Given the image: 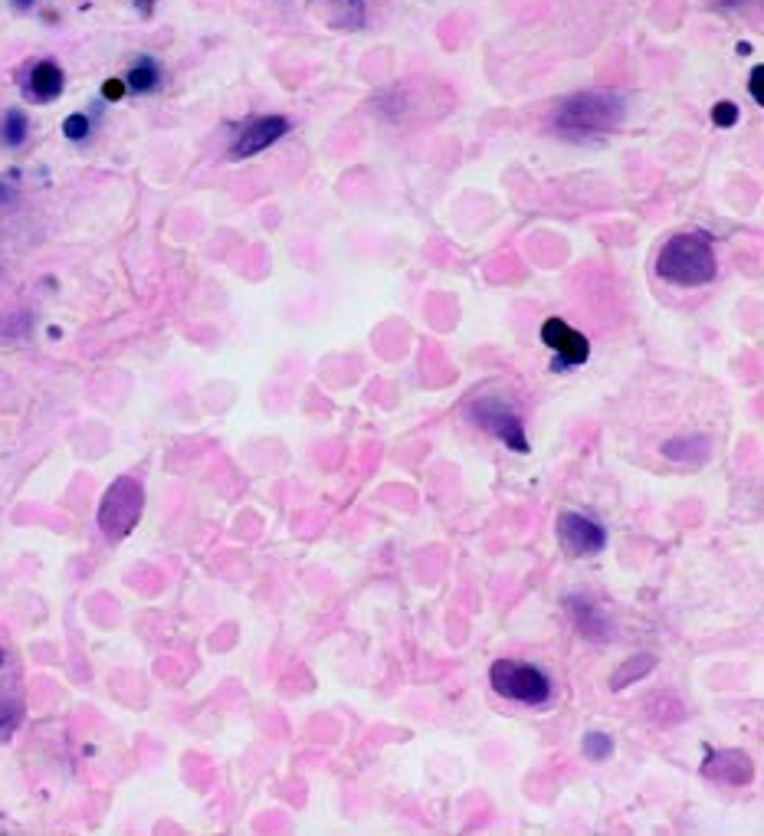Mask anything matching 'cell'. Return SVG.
Here are the masks:
<instances>
[{
	"label": "cell",
	"mask_w": 764,
	"mask_h": 836,
	"mask_svg": "<svg viewBox=\"0 0 764 836\" xmlns=\"http://www.w3.org/2000/svg\"><path fill=\"white\" fill-rule=\"evenodd\" d=\"M567 611H571V617H575L577 629H581L585 637L603 639L607 633H611V627H607V617L601 613V607H594V603H587L585 597H567Z\"/></svg>",
	"instance_id": "12"
},
{
	"label": "cell",
	"mask_w": 764,
	"mask_h": 836,
	"mask_svg": "<svg viewBox=\"0 0 764 836\" xmlns=\"http://www.w3.org/2000/svg\"><path fill=\"white\" fill-rule=\"evenodd\" d=\"M10 4H14L17 10H30V7L36 4V0H10Z\"/></svg>",
	"instance_id": "21"
},
{
	"label": "cell",
	"mask_w": 764,
	"mask_h": 836,
	"mask_svg": "<svg viewBox=\"0 0 764 836\" xmlns=\"http://www.w3.org/2000/svg\"><path fill=\"white\" fill-rule=\"evenodd\" d=\"M102 96H106L108 102H118L122 96H125V82H122V79H108L106 86H102Z\"/></svg>",
	"instance_id": "20"
},
{
	"label": "cell",
	"mask_w": 764,
	"mask_h": 836,
	"mask_svg": "<svg viewBox=\"0 0 764 836\" xmlns=\"http://www.w3.org/2000/svg\"><path fill=\"white\" fill-rule=\"evenodd\" d=\"M653 666H657V659L649 657V653L627 659V663H623L621 669H617V673L611 675V685L617 689V693H621V689H627V685L633 683V679H643V675H647L649 669H653Z\"/></svg>",
	"instance_id": "14"
},
{
	"label": "cell",
	"mask_w": 764,
	"mask_h": 836,
	"mask_svg": "<svg viewBox=\"0 0 764 836\" xmlns=\"http://www.w3.org/2000/svg\"><path fill=\"white\" fill-rule=\"evenodd\" d=\"M315 17L325 20L332 30H361L364 27V0H308Z\"/></svg>",
	"instance_id": "10"
},
{
	"label": "cell",
	"mask_w": 764,
	"mask_h": 836,
	"mask_svg": "<svg viewBox=\"0 0 764 836\" xmlns=\"http://www.w3.org/2000/svg\"><path fill=\"white\" fill-rule=\"evenodd\" d=\"M0 666H4V649H0Z\"/></svg>",
	"instance_id": "23"
},
{
	"label": "cell",
	"mask_w": 764,
	"mask_h": 836,
	"mask_svg": "<svg viewBox=\"0 0 764 836\" xmlns=\"http://www.w3.org/2000/svg\"><path fill=\"white\" fill-rule=\"evenodd\" d=\"M557 538L571 555L585 557V555H601L603 545H607V535L594 519L577 512H565L557 519Z\"/></svg>",
	"instance_id": "7"
},
{
	"label": "cell",
	"mask_w": 764,
	"mask_h": 836,
	"mask_svg": "<svg viewBox=\"0 0 764 836\" xmlns=\"http://www.w3.org/2000/svg\"><path fill=\"white\" fill-rule=\"evenodd\" d=\"M144 509V489L135 476H118L106 489L99 505V528L108 541H122L132 535Z\"/></svg>",
	"instance_id": "3"
},
{
	"label": "cell",
	"mask_w": 764,
	"mask_h": 836,
	"mask_svg": "<svg viewBox=\"0 0 764 836\" xmlns=\"http://www.w3.org/2000/svg\"><path fill=\"white\" fill-rule=\"evenodd\" d=\"M473 420L483 430L492 433L495 440H502L509 450L529 453V436L521 430V420L505 404H499V400H479V404H473Z\"/></svg>",
	"instance_id": "5"
},
{
	"label": "cell",
	"mask_w": 764,
	"mask_h": 836,
	"mask_svg": "<svg viewBox=\"0 0 764 836\" xmlns=\"http://www.w3.org/2000/svg\"><path fill=\"white\" fill-rule=\"evenodd\" d=\"M63 86H66L63 69L56 63H50V60H43V63H36L33 69H30L27 96L33 102H53V99H60Z\"/></svg>",
	"instance_id": "11"
},
{
	"label": "cell",
	"mask_w": 764,
	"mask_h": 836,
	"mask_svg": "<svg viewBox=\"0 0 764 836\" xmlns=\"http://www.w3.org/2000/svg\"><path fill=\"white\" fill-rule=\"evenodd\" d=\"M585 755L591 758V761H607V758L613 755V738L601 735V731H591V735L585 738Z\"/></svg>",
	"instance_id": "16"
},
{
	"label": "cell",
	"mask_w": 764,
	"mask_h": 836,
	"mask_svg": "<svg viewBox=\"0 0 764 836\" xmlns=\"http://www.w3.org/2000/svg\"><path fill=\"white\" fill-rule=\"evenodd\" d=\"M63 135L72 138V142H82V138L89 135V118L79 115V112H76V115H69L63 122Z\"/></svg>",
	"instance_id": "17"
},
{
	"label": "cell",
	"mask_w": 764,
	"mask_h": 836,
	"mask_svg": "<svg viewBox=\"0 0 764 836\" xmlns=\"http://www.w3.org/2000/svg\"><path fill=\"white\" fill-rule=\"evenodd\" d=\"M702 774H705L709 781L729 784V787H741V784L751 781L755 765H751V758H748L745 751H715V755L705 758Z\"/></svg>",
	"instance_id": "9"
},
{
	"label": "cell",
	"mask_w": 764,
	"mask_h": 836,
	"mask_svg": "<svg viewBox=\"0 0 764 836\" xmlns=\"http://www.w3.org/2000/svg\"><path fill=\"white\" fill-rule=\"evenodd\" d=\"M712 122L722 128H732L738 122V106L735 102H719V106L712 108Z\"/></svg>",
	"instance_id": "18"
},
{
	"label": "cell",
	"mask_w": 764,
	"mask_h": 836,
	"mask_svg": "<svg viewBox=\"0 0 764 836\" xmlns=\"http://www.w3.org/2000/svg\"><path fill=\"white\" fill-rule=\"evenodd\" d=\"M748 89H751V96H755L758 106H764V69L761 66H755L751 69V79H748Z\"/></svg>",
	"instance_id": "19"
},
{
	"label": "cell",
	"mask_w": 764,
	"mask_h": 836,
	"mask_svg": "<svg viewBox=\"0 0 764 836\" xmlns=\"http://www.w3.org/2000/svg\"><path fill=\"white\" fill-rule=\"evenodd\" d=\"M154 86H158V66L144 56L142 63H135L132 66V72H128V79H125V89H132V92H152Z\"/></svg>",
	"instance_id": "15"
},
{
	"label": "cell",
	"mask_w": 764,
	"mask_h": 836,
	"mask_svg": "<svg viewBox=\"0 0 764 836\" xmlns=\"http://www.w3.org/2000/svg\"><path fill=\"white\" fill-rule=\"evenodd\" d=\"M715 253L702 234H679L666 240L657 256V276L673 286H705L715 279Z\"/></svg>",
	"instance_id": "1"
},
{
	"label": "cell",
	"mask_w": 764,
	"mask_h": 836,
	"mask_svg": "<svg viewBox=\"0 0 764 836\" xmlns=\"http://www.w3.org/2000/svg\"><path fill=\"white\" fill-rule=\"evenodd\" d=\"M725 4H732V7H735V4H745V0H725Z\"/></svg>",
	"instance_id": "22"
},
{
	"label": "cell",
	"mask_w": 764,
	"mask_h": 836,
	"mask_svg": "<svg viewBox=\"0 0 764 836\" xmlns=\"http://www.w3.org/2000/svg\"><path fill=\"white\" fill-rule=\"evenodd\" d=\"M489 683L499 695L521 705H541L551 695V679L541 673L538 666L519 663V659H495Z\"/></svg>",
	"instance_id": "4"
},
{
	"label": "cell",
	"mask_w": 764,
	"mask_h": 836,
	"mask_svg": "<svg viewBox=\"0 0 764 836\" xmlns=\"http://www.w3.org/2000/svg\"><path fill=\"white\" fill-rule=\"evenodd\" d=\"M541 342L548 345L551 351L557 354L555 368H575V364H585L587 354H591V345L581 332H575L565 318H545L541 325Z\"/></svg>",
	"instance_id": "6"
},
{
	"label": "cell",
	"mask_w": 764,
	"mask_h": 836,
	"mask_svg": "<svg viewBox=\"0 0 764 836\" xmlns=\"http://www.w3.org/2000/svg\"><path fill=\"white\" fill-rule=\"evenodd\" d=\"M27 132H30L27 112H20V108L4 112V118H0V144H7V148H20V144L27 142Z\"/></svg>",
	"instance_id": "13"
},
{
	"label": "cell",
	"mask_w": 764,
	"mask_h": 836,
	"mask_svg": "<svg viewBox=\"0 0 764 836\" xmlns=\"http://www.w3.org/2000/svg\"><path fill=\"white\" fill-rule=\"evenodd\" d=\"M623 122V99L617 92H577L565 99L555 112V125L575 135H597V132H611Z\"/></svg>",
	"instance_id": "2"
},
{
	"label": "cell",
	"mask_w": 764,
	"mask_h": 836,
	"mask_svg": "<svg viewBox=\"0 0 764 836\" xmlns=\"http://www.w3.org/2000/svg\"><path fill=\"white\" fill-rule=\"evenodd\" d=\"M289 132V122L282 115H266V118H256L253 125H246L240 135H236L234 142V158H253V154L266 152L270 144H276L279 138Z\"/></svg>",
	"instance_id": "8"
}]
</instances>
